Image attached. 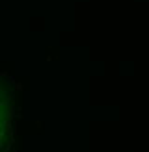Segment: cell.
<instances>
[{"label":"cell","instance_id":"obj_1","mask_svg":"<svg viewBox=\"0 0 149 152\" xmlns=\"http://www.w3.org/2000/svg\"><path fill=\"white\" fill-rule=\"evenodd\" d=\"M13 104L2 91H0V152H4L13 137Z\"/></svg>","mask_w":149,"mask_h":152}]
</instances>
